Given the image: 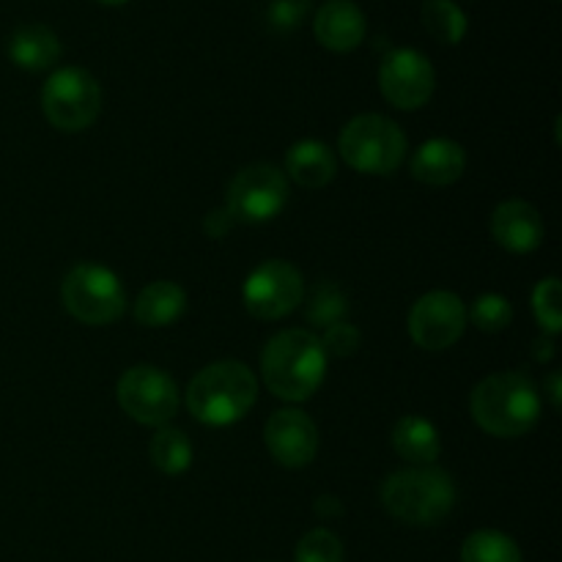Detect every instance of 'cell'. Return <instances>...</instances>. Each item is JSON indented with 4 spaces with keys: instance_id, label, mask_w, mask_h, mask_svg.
Here are the masks:
<instances>
[{
    "instance_id": "cell-1",
    "label": "cell",
    "mask_w": 562,
    "mask_h": 562,
    "mask_svg": "<svg viewBox=\"0 0 562 562\" xmlns=\"http://www.w3.org/2000/svg\"><path fill=\"white\" fill-rule=\"evenodd\" d=\"M261 373L267 387L283 401H307L324 382L327 351L307 329H283L263 346Z\"/></svg>"
},
{
    "instance_id": "cell-2",
    "label": "cell",
    "mask_w": 562,
    "mask_h": 562,
    "mask_svg": "<svg viewBox=\"0 0 562 562\" xmlns=\"http://www.w3.org/2000/svg\"><path fill=\"white\" fill-rule=\"evenodd\" d=\"M470 412L492 437H521L541 420V393L525 373H494L472 390Z\"/></svg>"
},
{
    "instance_id": "cell-3",
    "label": "cell",
    "mask_w": 562,
    "mask_h": 562,
    "mask_svg": "<svg viewBox=\"0 0 562 562\" xmlns=\"http://www.w3.org/2000/svg\"><path fill=\"white\" fill-rule=\"evenodd\" d=\"M256 373L239 360H220L195 373L187 387V406L203 426H231L239 423L256 406Z\"/></svg>"
},
{
    "instance_id": "cell-4",
    "label": "cell",
    "mask_w": 562,
    "mask_h": 562,
    "mask_svg": "<svg viewBox=\"0 0 562 562\" xmlns=\"http://www.w3.org/2000/svg\"><path fill=\"white\" fill-rule=\"evenodd\" d=\"M382 505L393 519L412 527H431L456 508V483L439 467H409L393 472L382 486Z\"/></svg>"
},
{
    "instance_id": "cell-5",
    "label": "cell",
    "mask_w": 562,
    "mask_h": 562,
    "mask_svg": "<svg viewBox=\"0 0 562 562\" xmlns=\"http://www.w3.org/2000/svg\"><path fill=\"white\" fill-rule=\"evenodd\" d=\"M338 151L349 168L368 176H390L406 159V137L395 121L366 113L344 126Z\"/></svg>"
},
{
    "instance_id": "cell-6",
    "label": "cell",
    "mask_w": 562,
    "mask_h": 562,
    "mask_svg": "<svg viewBox=\"0 0 562 562\" xmlns=\"http://www.w3.org/2000/svg\"><path fill=\"white\" fill-rule=\"evenodd\" d=\"M64 305L77 322L104 327L124 316L126 291L119 274L102 263H77L60 285Z\"/></svg>"
},
{
    "instance_id": "cell-7",
    "label": "cell",
    "mask_w": 562,
    "mask_h": 562,
    "mask_svg": "<svg viewBox=\"0 0 562 562\" xmlns=\"http://www.w3.org/2000/svg\"><path fill=\"white\" fill-rule=\"evenodd\" d=\"M42 110L55 130L82 132L99 119L102 88L91 71L66 66L49 75L42 88Z\"/></svg>"
},
{
    "instance_id": "cell-8",
    "label": "cell",
    "mask_w": 562,
    "mask_h": 562,
    "mask_svg": "<svg viewBox=\"0 0 562 562\" xmlns=\"http://www.w3.org/2000/svg\"><path fill=\"white\" fill-rule=\"evenodd\" d=\"M119 406L140 426L162 428L179 412V387L173 379L154 366H135L124 371L115 387Z\"/></svg>"
},
{
    "instance_id": "cell-9",
    "label": "cell",
    "mask_w": 562,
    "mask_h": 562,
    "mask_svg": "<svg viewBox=\"0 0 562 562\" xmlns=\"http://www.w3.org/2000/svg\"><path fill=\"white\" fill-rule=\"evenodd\" d=\"M289 201V181L274 165L256 162L241 168L228 184L225 209L236 223H269Z\"/></svg>"
},
{
    "instance_id": "cell-10",
    "label": "cell",
    "mask_w": 562,
    "mask_h": 562,
    "mask_svg": "<svg viewBox=\"0 0 562 562\" xmlns=\"http://www.w3.org/2000/svg\"><path fill=\"white\" fill-rule=\"evenodd\" d=\"M305 296V280L302 272L289 261H263L261 267L252 269L241 289V302L247 313L261 322H274L289 313H294L302 305Z\"/></svg>"
},
{
    "instance_id": "cell-11",
    "label": "cell",
    "mask_w": 562,
    "mask_h": 562,
    "mask_svg": "<svg viewBox=\"0 0 562 562\" xmlns=\"http://www.w3.org/2000/svg\"><path fill=\"white\" fill-rule=\"evenodd\" d=\"M437 88V71L431 60L412 47H398L384 55L379 66V91L393 108L420 110Z\"/></svg>"
},
{
    "instance_id": "cell-12",
    "label": "cell",
    "mask_w": 562,
    "mask_h": 562,
    "mask_svg": "<svg viewBox=\"0 0 562 562\" xmlns=\"http://www.w3.org/2000/svg\"><path fill=\"white\" fill-rule=\"evenodd\" d=\"M467 307L453 291L423 294L409 311V335L420 349L445 351L464 335Z\"/></svg>"
},
{
    "instance_id": "cell-13",
    "label": "cell",
    "mask_w": 562,
    "mask_h": 562,
    "mask_svg": "<svg viewBox=\"0 0 562 562\" xmlns=\"http://www.w3.org/2000/svg\"><path fill=\"white\" fill-rule=\"evenodd\" d=\"M263 439L278 464L289 470H300L316 459L318 431L316 423L300 409H280L269 417L263 428Z\"/></svg>"
},
{
    "instance_id": "cell-14",
    "label": "cell",
    "mask_w": 562,
    "mask_h": 562,
    "mask_svg": "<svg viewBox=\"0 0 562 562\" xmlns=\"http://www.w3.org/2000/svg\"><path fill=\"white\" fill-rule=\"evenodd\" d=\"M366 27V14L351 0H329L316 11V20H313L316 42L329 53H351L360 47Z\"/></svg>"
},
{
    "instance_id": "cell-15",
    "label": "cell",
    "mask_w": 562,
    "mask_h": 562,
    "mask_svg": "<svg viewBox=\"0 0 562 562\" xmlns=\"http://www.w3.org/2000/svg\"><path fill=\"white\" fill-rule=\"evenodd\" d=\"M492 236L508 252H532L543 241V220L527 201H505L492 214Z\"/></svg>"
},
{
    "instance_id": "cell-16",
    "label": "cell",
    "mask_w": 562,
    "mask_h": 562,
    "mask_svg": "<svg viewBox=\"0 0 562 562\" xmlns=\"http://www.w3.org/2000/svg\"><path fill=\"white\" fill-rule=\"evenodd\" d=\"M467 154L464 148L448 137H434L426 140L412 154V176L423 184L448 187L464 176Z\"/></svg>"
},
{
    "instance_id": "cell-17",
    "label": "cell",
    "mask_w": 562,
    "mask_h": 562,
    "mask_svg": "<svg viewBox=\"0 0 562 562\" xmlns=\"http://www.w3.org/2000/svg\"><path fill=\"white\" fill-rule=\"evenodd\" d=\"M60 38L47 25H22L9 38V58L25 71H44L58 64Z\"/></svg>"
},
{
    "instance_id": "cell-18",
    "label": "cell",
    "mask_w": 562,
    "mask_h": 562,
    "mask_svg": "<svg viewBox=\"0 0 562 562\" xmlns=\"http://www.w3.org/2000/svg\"><path fill=\"white\" fill-rule=\"evenodd\" d=\"M285 170L296 184L307 187V190H318V187L329 184L338 170V159H335L333 148L322 140H300L289 148L285 154Z\"/></svg>"
},
{
    "instance_id": "cell-19",
    "label": "cell",
    "mask_w": 562,
    "mask_h": 562,
    "mask_svg": "<svg viewBox=\"0 0 562 562\" xmlns=\"http://www.w3.org/2000/svg\"><path fill=\"white\" fill-rule=\"evenodd\" d=\"M187 311V294L181 285L170 283V280H154L151 285L137 294L135 302V322L140 327H168V324L179 322Z\"/></svg>"
},
{
    "instance_id": "cell-20",
    "label": "cell",
    "mask_w": 562,
    "mask_h": 562,
    "mask_svg": "<svg viewBox=\"0 0 562 562\" xmlns=\"http://www.w3.org/2000/svg\"><path fill=\"white\" fill-rule=\"evenodd\" d=\"M393 448L404 461L415 467H431L442 453L439 431L426 417L406 415L393 428Z\"/></svg>"
},
{
    "instance_id": "cell-21",
    "label": "cell",
    "mask_w": 562,
    "mask_h": 562,
    "mask_svg": "<svg viewBox=\"0 0 562 562\" xmlns=\"http://www.w3.org/2000/svg\"><path fill=\"white\" fill-rule=\"evenodd\" d=\"M148 456H151L154 467L165 475H181V472L190 470L192 464V442L184 437V431L179 428L162 426L157 428V434L151 437L148 445Z\"/></svg>"
},
{
    "instance_id": "cell-22",
    "label": "cell",
    "mask_w": 562,
    "mask_h": 562,
    "mask_svg": "<svg viewBox=\"0 0 562 562\" xmlns=\"http://www.w3.org/2000/svg\"><path fill=\"white\" fill-rule=\"evenodd\" d=\"M423 25L439 44H459L467 36V14L456 0H426L423 3Z\"/></svg>"
},
{
    "instance_id": "cell-23",
    "label": "cell",
    "mask_w": 562,
    "mask_h": 562,
    "mask_svg": "<svg viewBox=\"0 0 562 562\" xmlns=\"http://www.w3.org/2000/svg\"><path fill=\"white\" fill-rule=\"evenodd\" d=\"M461 562H521V549L499 530H477L461 547Z\"/></svg>"
},
{
    "instance_id": "cell-24",
    "label": "cell",
    "mask_w": 562,
    "mask_h": 562,
    "mask_svg": "<svg viewBox=\"0 0 562 562\" xmlns=\"http://www.w3.org/2000/svg\"><path fill=\"white\" fill-rule=\"evenodd\" d=\"M346 313H349V296L335 283H318L307 296L305 316L313 327L327 329L333 324L346 322Z\"/></svg>"
},
{
    "instance_id": "cell-25",
    "label": "cell",
    "mask_w": 562,
    "mask_h": 562,
    "mask_svg": "<svg viewBox=\"0 0 562 562\" xmlns=\"http://www.w3.org/2000/svg\"><path fill=\"white\" fill-rule=\"evenodd\" d=\"M532 313L536 322L547 335H558L562 329V296H560V280L547 278L536 285L532 291Z\"/></svg>"
},
{
    "instance_id": "cell-26",
    "label": "cell",
    "mask_w": 562,
    "mask_h": 562,
    "mask_svg": "<svg viewBox=\"0 0 562 562\" xmlns=\"http://www.w3.org/2000/svg\"><path fill=\"white\" fill-rule=\"evenodd\" d=\"M470 316L481 333H503L514 322V307L503 294H483L475 300Z\"/></svg>"
},
{
    "instance_id": "cell-27",
    "label": "cell",
    "mask_w": 562,
    "mask_h": 562,
    "mask_svg": "<svg viewBox=\"0 0 562 562\" xmlns=\"http://www.w3.org/2000/svg\"><path fill=\"white\" fill-rule=\"evenodd\" d=\"M294 562H344V543L329 530H311L296 543Z\"/></svg>"
},
{
    "instance_id": "cell-28",
    "label": "cell",
    "mask_w": 562,
    "mask_h": 562,
    "mask_svg": "<svg viewBox=\"0 0 562 562\" xmlns=\"http://www.w3.org/2000/svg\"><path fill=\"white\" fill-rule=\"evenodd\" d=\"M307 3L305 0H274L267 9V25L278 33H291L305 22Z\"/></svg>"
},
{
    "instance_id": "cell-29",
    "label": "cell",
    "mask_w": 562,
    "mask_h": 562,
    "mask_svg": "<svg viewBox=\"0 0 562 562\" xmlns=\"http://www.w3.org/2000/svg\"><path fill=\"white\" fill-rule=\"evenodd\" d=\"M322 340L324 351L333 357H351L357 349H360V329L355 327L351 322H338L333 327L324 329Z\"/></svg>"
},
{
    "instance_id": "cell-30",
    "label": "cell",
    "mask_w": 562,
    "mask_h": 562,
    "mask_svg": "<svg viewBox=\"0 0 562 562\" xmlns=\"http://www.w3.org/2000/svg\"><path fill=\"white\" fill-rule=\"evenodd\" d=\"M234 223L236 220L231 217L228 214V209H217V212H212L206 217V225H203V228H206V234L212 236V239H223L225 234H228L231 228H234Z\"/></svg>"
},
{
    "instance_id": "cell-31",
    "label": "cell",
    "mask_w": 562,
    "mask_h": 562,
    "mask_svg": "<svg viewBox=\"0 0 562 562\" xmlns=\"http://www.w3.org/2000/svg\"><path fill=\"white\" fill-rule=\"evenodd\" d=\"M316 514L318 516H340L344 514V505L335 497H318L316 499Z\"/></svg>"
},
{
    "instance_id": "cell-32",
    "label": "cell",
    "mask_w": 562,
    "mask_h": 562,
    "mask_svg": "<svg viewBox=\"0 0 562 562\" xmlns=\"http://www.w3.org/2000/svg\"><path fill=\"white\" fill-rule=\"evenodd\" d=\"M554 355V346H552V340H538L536 344V357L538 360H549V357Z\"/></svg>"
},
{
    "instance_id": "cell-33",
    "label": "cell",
    "mask_w": 562,
    "mask_h": 562,
    "mask_svg": "<svg viewBox=\"0 0 562 562\" xmlns=\"http://www.w3.org/2000/svg\"><path fill=\"white\" fill-rule=\"evenodd\" d=\"M549 395H552V404L560 406V373L549 376Z\"/></svg>"
},
{
    "instance_id": "cell-34",
    "label": "cell",
    "mask_w": 562,
    "mask_h": 562,
    "mask_svg": "<svg viewBox=\"0 0 562 562\" xmlns=\"http://www.w3.org/2000/svg\"><path fill=\"white\" fill-rule=\"evenodd\" d=\"M97 3H102V5H124V3H130V0H97Z\"/></svg>"
}]
</instances>
